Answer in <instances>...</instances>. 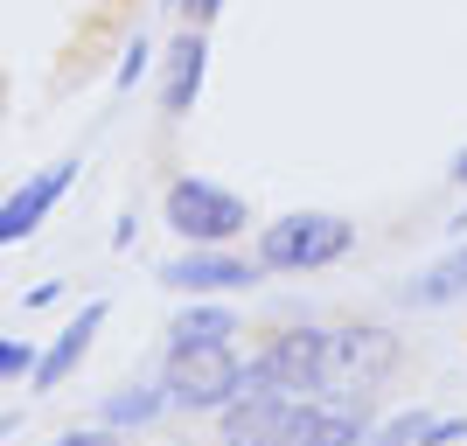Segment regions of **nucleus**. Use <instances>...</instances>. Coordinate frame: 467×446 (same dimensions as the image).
<instances>
[{"label":"nucleus","mask_w":467,"mask_h":446,"mask_svg":"<svg viewBox=\"0 0 467 446\" xmlns=\"http://www.w3.org/2000/svg\"><path fill=\"white\" fill-rule=\"evenodd\" d=\"M398 369V335L384 328H328V356H321V405H370V390Z\"/></svg>","instance_id":"f257e3e1"},{"label":"nucleus","mask_w":467,"mask_h":446,"mask_svg":"<svg viewBox=\"0 0 467 446\" xmlns=\"http://www.w3.org/2000/svg\"><path fill=\"white\" fill-rule=\"evenodd\" d=\"M349 244H356L349 216L293 210V216H279V223L258 231V265L265 272H321V265H335V258H349Z\"/></svg>","instance_id":"f03ea898"},{"label":"nucleus","mask_w":467,"mask_h":446,"mask_svg":"<svg viewBox=\"0 0 467 446\" xmlns=\"http://www.w3.org/2000/svg\"><path fill=\"white\" fill-rule=\"evenodd\" d=\"M161 216H168V231L189 237L195 252H216V244H231V237L252 231V210H244V195L237 189H216V182H168V195H161Z\"/></svg>","instance_id":"7ed1b4c3"},{"label":"nucleus","mask_w":467,"mask_h":446,"mask_svg":"<svg viewBox=\"0 0 467 446\" xmlns=\"http://www.w3.org/2000/svg\"><path fill=\"white\" fill-rule=\"evenodd\" d=\"M161 390L175 411H223L244 390V363L237 349H168V369H161Z\"/></svg>","instance_id":"20e7f679"},{"label":"nucleus","mask_w":467,"mask_h":446,"mask_svg":"<svg viewBox=\"0 0 467 446\" xmlns=\"http://www.w3.org/2000/svg\"><path fill=\"white\" fill-rule=\"evenodd\" d=\"M321 356H328V328H293V335H279L265 356L244 363V390L314 398V384H321Z\"/></svg>","instance_id":"39448f33"},{"label":"nucleus","mask_w":467,"mask_h":446,"mask_svg":"<svg viewBox=\"0 0 467 446\" xmlns=\"http://www.w3.org/2000/svg\"><path fill=\"white\" fill-rule=\"evenodd\" d=\"M70 175H78V161H49V168H36V175L21 182V189L0 202V244H21V237H36V231H42V216L63 202Z\"/></svg>","instance_id":"423d86ee"},{"label":"nucleus","mask_w":467,"mask_h":446,"mask_svg":"<svg viewBox=\"0 0 467 446\" xmlns=\"http://www.w3.org/2000/svg\"><path fill=\"white\" fill-rule=\"evenodd\" d=\"M370 440V405H321V398H300L279 432V446H363Z\"/></svg>","instance_id":"0eeeda50"},{"label":"nucleus","mask_w":467,"mask_h":446,"mask_svg":"<svg viewBox=\"0 0 467 446\" xmlns=\"http://www.w3.org/2000/svg\"><path fill=\"white\" fill-rule=\"evenodd\" d=\"M258 258H231V252H182L161 265V286L168 293H231V286H252L258 279Z\"/></svg>","instance_id":"6e6552de"},{"label":"nucleus","mask_w":467,"mask_h":446,"mask_svg":"<svg viewBox=\"0 0 467 446\" xmlns=\"http://www.w3.org/2000/svg\"><path fill=\"white\" fill-rule=\"evenodd\" d=\"M293 405L300 398H279V390H237L223 405V446H279Z\"/></svg>","instance_id":"1a4fd4ad"},{"label":"nucleus","mask_w":467,"mask_h":446,"mask_svg":"<svg viewBox=\"0 0 467 446\" xmlns=\"http://www.w3.org/2000/svg\"><path fill=\"white\" fill-rule=\"evenodd\" d=\"M202 78H210V36H202V28H182V36L168 42V57H161V112L182 119L195 105V91H202Z\"/></svg>","instance_id":"9d476101"},{"label":"nucleus","mask_w":467,"mask_h":446,"mask_svg":"<svg viewBox=\"0 0 467 446\" xmlns=\"http://www.w3.org/2000/svg\"><path fill=\"white\" fill-rule=\"evenodd\" d=\"M98 328H105V300H91V307H84L78 321H70V328H63L57 342L36 356V377H28V384H36V390H57L63 377L84 363V349H91V335H98Z\"/></svg>","instance_id":"9b49d317"},{"label":"nucleus","mask_w":467,"mask_h":446,"mask_svg":"<svg viewBox=\"0 0 467 446\" xmlns=\"http://www.w3.org/2000/svg\"><path fill=\"white\" fill-rule=\"evenodd\" d=\"M453 300H467V237L405 286V307H453Z\"/></svg>","instance_id":"f8f14e48"},{"label":"nucleus","mask_w":467,"mask_h":446,"mask_svg":"<svg viewBox=\"0 0 467 446\" xmlns=\"http://www.w3.org/2000/svg\"><path fill=\"white\" fill-rule=\"evenodd\" d=\"M231 335H237L231 307H182L175 328H168V349H223Z\"/></svg>","instance_id":"ddd939ff"},{"label":"nucleus","mask_w":467,"mask_h":446,"mask_svg":"<svg viewBox=\"0 0 467 446\" xmlns=\"http://www.w3.org/2000/svg\"><path fill=\"white\" fill-rule=\"evenodd\" d=\"M161 411H168V390H161V384H133V390H119V398H105L98 419L119 432V426H154Z\"/></svg>","instance_id":"4468645a"},{"label":"nucleus","mask_w":467,"mask_h":446,"mask_svg":"<svg viewBox=\"0 0 467 446\" xmlns=\"http://www.w3.org/2000/svg\"><path fill=\"white\" fill-rule=\"evenodd\" d=\"M426 426H432L426 411H398V419H384L363 446H419V440H426Z\"/></svg>","instance_id":"2eb2a0df"},{"label":"nucleus","mask_w":467,"mask_h":446,"mask_svg":"<svg viewBox=\"0 0 467 446\" xmlns=\"http://www.w3.org/2000/svg\"><path fill=\"white\" fill-rule=\"evenodd\" d=\"M147 63H154V42H147V36H133V42H126V63H119V91H133V84L140 78H147Z\"/></svg>","instance_id":"dca6fc26"},{"label":"nucleus","mask_w":467,"mask_h":446,"mask_svg":"<svg viewBox=\"0 0 467 446\" xmlns=\"http://www.w3.org/2000/svg\"><path fill=\"white\" fill-rule=\"evenodd\" d=\"M15 377H36V349L28 342H0V384H15Z\"/></svg>","instance_id":"f3484780"},{"label":"nucleus","mask_w":467,"mask_h":446,"mask_svg":"<svg viewBox=\"0 0 467 446\" xmlns=\"http://www.w3.org/2000/svg\"><path fill=\"white\" fill-rule=\"evenodd\" d=\"M461 432H467V419H432V426H426V440H419V446H453Z\"/></svg>","instance_id":"a211bd4d"},{"label":"nucleus","mask_w":467,"mask_h":446,"mask_svg":"<svg viewBox=\"0 0 467 446\" xmlns=\"http://www.w3.org/2000/svg\"><path fill=\"white\" fill-rule=\"evenodd\" d=\"M182 15H189V28H210L223 15V0H182Z\"/></svg>","instance_id":"6ab92c4d"},{"label":"nucleus","mask_w":467,"mask_h":446,"mask_svg":"<svg viewBox=\"0 0 467 446\" xmlns=\"http://www.w3.org/2000/svg\"><path fill=\"white\" fill-rule=\"evenodd\" d=\"M57 446H119V440H112V426H91V432H63Z\"/></svg>","instance_id":"aec40b11"},{"label":"nucleus","mask_w":467,"mask_h":446,"mask_svg":"<svg viewBox=\"0 0 467 446\" xmlns=\"http://www.w3.org/2000/svg\"><path fill=\"white\" fill-rule=\"evenodd\" d=\"M447 175H453V182H461V189H467V147H461V154L447 161Z\"/></svg>","instance_id":"412c9836"},{"label":"nucleus","mask_w":467,"mask_h":446,"mask_svg":"<svg viewBox=\"0 0 467 446\" xmlns=\"http://www.w3.org/2000/svg\"><path fill=\"white\" fill-rule=\"evenodd\" d=\"M447 231H453V237H467V210H461V216H453V223H447Z\"/></svg>","instance_id":"4be33fe9"},{"label":"nucleus","mask_w":467,"mask_h":446,"mask_svg":"<svg viewBox=\"0 0 467 446\" xmlns=\"http://www.w3.org/2000/svg\"><path fill=\"white\" fill-rule=\"evenodd\" d=\"M161 7H168V15H182V0H161Z\"/></svg>","instance_id":"5701e85b"}]
</instances>
